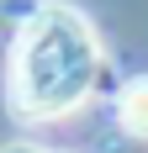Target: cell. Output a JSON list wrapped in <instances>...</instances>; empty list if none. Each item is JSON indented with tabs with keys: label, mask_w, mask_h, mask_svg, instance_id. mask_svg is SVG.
I'll return each instance as SVG.
<instances>
[{
	"label": "cell",
	"mask_w": 148,
	"mask_h": 153,
	"mask_svg": "<svg viewBox=\"0 0 148 153\" xmlns=\"http://www.w3.org/2000/svg\"><path fill=\"white\" fill-rule=\"evenodd\" d=\"M95 69H101V48L90 21L74 5H37L11 48V74H5L11 111L27 122L69 116L90 95Z\"/></svg>",
	"instance_id": "obj_1"
},
{
	"label": "cell",
	"mask_w": 148,
	"mask_h": 153,
	"mask_svg": "<svg viewBox=\"0 0 148 153\" xmlns=\"http://www.w3.org/2000/svg\"><path fill=\"white\" fill-rule=\"evenodd\" d=\"M0 153H43V148H32V143H5Z\"/></svg>",
	"instance_id": "obj_3"
},
{
	"label": "cell",
	"mask_w": 148,
	"mask_h": 153,
	"mask_svg": "<svg viewBox=\"0 0 148 153\" xmlns=\"http://www.w3.org/2000/svg\"><path fill=\"white\" fill-rule=\"evenodd\" d=\"M117 122H122V132L148 137V74L132 79V85L122 90V100H117Z\"/></svg>",
	"instance_id": "obj_2"
}]
</instances>
